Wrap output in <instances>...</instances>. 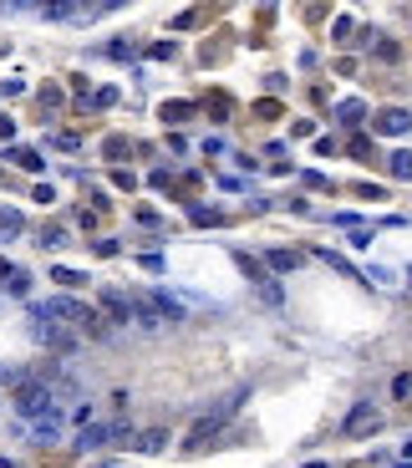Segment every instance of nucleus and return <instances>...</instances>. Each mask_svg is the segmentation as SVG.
Instances as JSON below:
<instances>
[{"label": "nucleus", "instance_id": "obj_10", "mask_svg": "<svg viewBox=\"0 0 412 468\" xmlns=\"http://www.w3.org/2000/svg\"><path fill=\"white\" fill-rule=\"evenodd\" d=\"M107 438H112V428H107V422H97V428H86V433H82V448H102Z\"/></svg>", "mask_w": 412, "mask_h": 468}, {"label": "nucleus", "instance_id": "obj_1", "mask_svg": "<svg viewBox=\"0 0 412 468\" xmlns=\"http://www.w3.org/2000/svg\"><path fill=\"white\" fill-rule=\"evenodd\" d=\"M240 402H245V392H234V397H224L214 412H204V417L188 428V438H184V453H209V448H214V438L224 433V422H229L234 412H240Z\"/></svg>", "mask_w": 412, "mask_h": 468}, {"label": "nucleus", "instance_id": "obj_16", "mask_svg": "<svg viewBox=\"0 0 412 468\" xmlns=\"http://www.w3.org/2000/svg\"><path fill=\"white\" fill-rule=\"evenodd\" d=\"M193 108H188V102H168V108H163V122H184Z\"/></svg>", "mask_w": 412, "mask_h": 468}, {"label": "nucleus", "instance_id": "obj_9", "mask_svg": "<svg viewBox=\"0 0 412 468\" xmlns=\"http://www.w3.org/2000/svg\"><path fill=\"white\" fill-rule=\"evenodd\" d=\"M265 260H270V270H295V265H300V254H295V249H270Z\"/></svg>", "mask_w": 412, "mask_h": 468}, {"label": "nucleus", "instance_id": "obj_4", "mask_svg": "<svg viewBox=\"0 0 412 468\" xmlns=\"http://www.w3.org/2000/svg\"><path fill=\"white\" fill-rule=\"evenodd\" d=\"M341 433H346V438H372V433H382V408H377V402H356V408L341 417Z\"/></svg>", "mask_w": 412, "mask_h": 468}, {"label": "nucleus", "instance_id": "obj_15", "mask_svg": "<svg viewBox=\"0 0 412 468\" xmlns=\"http://www.w3.org/2000/svg\"><path fill=\"white\" fill-rule=\"evenodd\" d=\"M51 280H61L67 290H77V285H86V275L82 270H51Z\"/></svg>", "mask_w": 412, "mask_h": 468}, {"label": "nucleus", "instance_id": "obj_3", "mask_svg": "<svg viewBox=\"0 0 412 468\" xmlns=\"http://www.w3.org/2000/svg\"><path fill=\"white\" fill-rule=\"evenodd\" d=\"M11 402H15V412H20V417H36V422L56 412V392L46 387V382H20Z\"/></svg>", "mask_w": 412, "mask_h": 468}, {"label": "nucleus", "instance_id": "obj_2", "mask_svg": "<svg viewBox=\"0 0 412 468\" xmlns=\"http://www.w3.org/2000/svg\"><path fill=\"white\" fill-rule=\"evenodd\" d=\"M41 316H67V321L82 331V336H97V342H102V336L107 331H112V326H107V316H97L92 306H82V301H72V295H56V301H46V306H36Z\"/></svg>", "mask_w": 412, "mask_h": 468}, {"label": "nucleus", "instance_id": "obj_11", "mask_svg": "<svg viewBox=\"0 0 412 468\" xmlns=\"http://www.w3.org/2000/svg\"><path fill=\"white\" fill-rule=\"evenodd\" d=\"M366 117V108H361V102H341V108H336V122H346V127H352V122H361Z\"/></svg>", "mask_w": 412, "mask_h": 468}, {"label": "nucleus", "instance_id": "obj_5", "mask_svg": "<svg viewBox=\"0 0 412 468\" xmlns=\"http://www.w3.org/2000/svg\"><path fill=\"white\" fill-rule=\"evenodd\" d=\"M97 306L107 311V321H112V326L133 321V295H122V290H97Z\"/></svg>", "mask_w": 412, "mask_h": 468}, {"label": "nucleus", "instance_id": "obj_7", "mask_svg": "<svg viewBox=\"0 0 412 468\" xmlns=\"http://www.w3.org/2000/svg\"><path fill=\"white\" fill-rule=\"evenodd\" d=\"M133 448H138V453H163V448H168V428H148V433H138Z\"/></svg>", "mask_w": 412, "mask_h": 468}, {"label": "nucleus", "instance_id": "obj_12", "mask_svg": "<svg viewBox=\"0 0 412 468\" xmlns=\"http://www.w3.org/2000/svg\"><path fill=\"white\" fill-rule=\"evenodd\" d=\"M20 168H26V174H41V153H31V148H15V153H11Z\"/></svg>", "mask_w": 412, "mask_h": 468}, {"label": "nucleus", "instance_id": "obj_8", "mask_svg": "<svg viewBox=\"0 0 412 468\" xmlns=\"http://www.w3.org/2000/svg\"><path fill=\"white\" fill-rule=\"evenodd\" d=\"M407 127H412V112H402V108H387L377 117V133H407Z\"/></svg>", "mask_w": 412, "mask_h": 468}, {"label": "nucleus", "instance_id": "obj_17", "mask_svg": "<svg viewBox=\"0 0 412 468\" xmlns=\"http://www.w3.org/2000/svg\"><path fill=\"white\" fill-rule=\"evenodd\" d=\"M41 245H67V229H61V224H51L46 234H41Z\"/></svg>", "mask_w": 412, "mask_h": 468}, {"label": "nucleus", "instance_id": "obj_6", "mask_svg": "<svg viewBox=\"0 0 412 468\" xmlns=\"http://www.w3.org/2000/svg\"><path fill=\"white\" fill-rule=\"evenodd\" d=\"M133 321H138L143 331L163 326V311H158V301H153V295H138V290H133Z\"/></svg>", "mask_w": 412, "mask_h": 468}, {"label": "nucleus", "instance_id": "obj_14", "mask_svg": "<svg viewBox=\"0 0 412 468\" xmlns=\"http://www.w3.org/2000/svg\"><path fill=\"white\" fill-rule=\"evenodd\" d=\"M153 301H158V311L168 316V321H184V306L173 301V295H153Z\"/></svg>", "mask_w": 412, "mask_h": 468}, {"label": "nucleus", "instance_id": "obj_13", "mask_svg": "<svg viewBox=\"0 0 412 468\" xmlns=\"http://www.w3.org/2000/svg\"><path fill=\"white\" fill-rule=\"evenodd\" d=\"M387 168H392V178H412V153H392Z\"/></svg>", "mask_w": 412, "mask_h": 468}]
</instances>
